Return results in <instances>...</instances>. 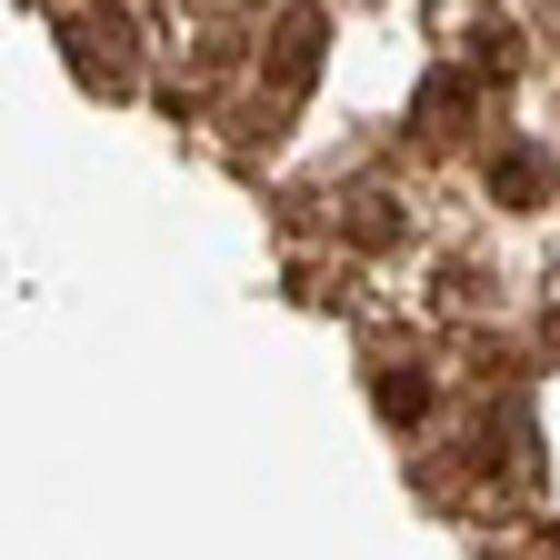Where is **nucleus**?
I'll use <instances>...</instances> for the list:
<instances>
[{"label": "nucleus", "instance_id": "f03ea898", "mask_svg": "<svg viewBox=\"0 0 560 560\" xmlns=\"http://www.w3.org/2000/svg\"><path fill=\"white\" fill-rule=\"evenodd\" d=\"M490 190H501L511 210H540L550 200V161L540 151H501V161H490Z\"/></svg>", "mask_w": 560, "mask_h": 560}, {"label": "nucleus", "instance_id": "7ed1b4c3", "mask_svg": "<svg viewBox=\"0 0 560 560\" xmlns=\"http://www.w3.org/2000/svg\"><path fill=\"white\" fill-rule=\"evenodd\" d=\"M420 400H431V390H420V381H381V410H390V420H410Z\"/></svg>", "mask_w": 560, "mask_h": 560}, {"label": "nucleus", "instance_id": "f257e3e1", "mask_svg": "<svg viewBox=\"0 0 560 560\" xmlns=\"http://www.w3.org/2000/svg\"><path fill=\"white\" fill-rule=\"evenodd\" d=\"M60 40H70V60H81V81H91V91H130V21H120V11H101V21L81 11Z\"/></svg>", "mask_w": 560, "mask_h": 560}]
</instances>
